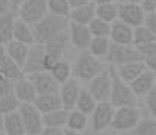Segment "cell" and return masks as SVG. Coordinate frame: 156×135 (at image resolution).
<instances>
[{
    "label": "cell",
    "instance_id": "obj_1",
    "mask_svg": "<svg viewBox=\"0 0 156 135\" xmlns=\"http://www.w3.org/2000/svg\"><path fill=\"white\" fill-rule=\"evenodd\" d=\"M68 26H70L68 18L49 12L43 20L32 24L34 34H35V41L40 43V44H44L52 37L61 34V32H65L68 29Z\"/></svg>",
    "mask_w": 156,
    "mask_h": 135
},
{
    "label": "cell",
    "instance_id": "obj_2",
    "mask_svg": "<svg viewBox=\"0 0 156 135\" xmlns=\"http://www.w3.org/2000/svg\"><path fill=\"white\" fill-rule=\"evenodd\" d=\"M109 71H111V78H112V90H111L109 102L115 108L136 106L138 96L133 93V90L130 88V85L118 76V73H117V70H115V67L112 64L109 65Z\"/></svg>",
    "mask_w": 156,
    "mask_h": 135
},
{
    "label": "cell",
    "instance_id": "obj_3",
    "mask_svg": "<svg viewBox=\"0 0 156 135\" xmlns=\"http://www.w3.org/2000/svg\"><path fill=\"white\" fill-rule=\"evenodd\" d=\"M73 71H74L77 79L90 82L99 73L103 71V65L100 62V58L94 56L90 50H83L79 55V58H77V61L74 64V70Z\"/></svg>",
    "mask_w": 156,
    "mask_h": 135
},
{
    "label": "cell",
    "instance_id": "obj_4",
    "mask_svg": "<svg viewBox=\"0 0 156 135\" xmlns=\"http://www.w3.org/2000/svg\"><path fill=\"white\" fill-rule=\"evenodd\" d=\"M141 120V111L136 106L115 108L111 128L115 131H132Z\"/></svg>",
    "mask_w": 156,
    "mask_h": 135
},
{
    "label": "cell",
    "instance_id": "obj_5",
    "mask_svg": "<svg viewBox=\"0 0 156 135\" xmlns=\"http://www.w3.org/2000/svg\"><path fill=\"white\" fill-rule=\"evenodd\" d=\"M18 112L23 119L26 134L29 135H40L44 129V120L43 112L35 106V103H21L18 108Z\"/></svg>",
    "mask_w": 156,
    "mask_h": 135
},
{
    "label": "cell",
    "instance_id": "obj_6",
    "mask_svg": "<svg viewBox=\"0 0 156 135\" xmlns=\"http://www.w3.org/2000/svg\"><path fill=\"white\" fill-rule=\"evenodd\" d=\"M17 12L18 18H21L29 24H35L49 14L47 0H26L24 3H21Z\"/></svg>",
    "mask_w": 156,
    "mask_h": 135
},
{
    "label": "cell",
    "instance_id": "obj_7",
    "mask_svg": "<svg viewBox=\"0 0 156 135\" xmlns=\"http://www.w3.org/2000/svg\"><path fill=\"white\" fill-rule=\"evenodd\" d=\"M106 58L112 65H120V64L144 59L135 44H114V43L111 46Z\"/></svg>",
    "mask_w": 156,
    "mask_h": 135
},
{
    "label": "cell",
    "instance_id": "obj_8",
    "mask_svg": "<svg viewBox=\"0 0 156 135\" xmlns=\"http://www.w3.org/2000/svg\"><path fill=\"white\" fill-rule=\"evenodd\" d=\"M146 15L147 12L141 6V3H120L118 5V20L127 23L132 27H138L146 23Z\"/></svg>",
    "mask_w": 156,
    "mask_h": 135
},
{
    "label": "cell",
    "instance_id": "obj_9",
    "mask_svg": "<svg viewBox=\"0 0 156 135\" xmlns=\"http://www.w3.org/2000/svg\"><path fill=\"white\" fill-rule=\"evenodd\" d=\"M88 90L96 97L97 102H108L111 99V90H112L111 71L109 70H103L94 79H91Z\"/></svg>",
    "mask_w": 156,
    "mask_h": 135
},
{
    "label": "cell",
    "instance_id": "obj_10",
    "mask_svg": "<svg viewBox=\"0 0 156 135\" xmlns=\"http://www.w3.org/2000/svg\"><path fill=\"white\" fill-rule=\"evenodd\" d=\"M114 114H115V106L109 100L99 102L93 112V129L96 132H102L106 128H111Z\"/></svg>",
    "mask_w": 156,
    "mask_h": 135
},
{
    "label": "cell",
    "instance_id": "obj_11",
    "mask_svg": "<svg viewBox=\"0 0 156 135\" xmlns=\"http://www.w3.org/2000/svg\"><path fill=\"white\" fill-rule=\"evenodd\" d=\"M44 58H46V47L44 44L35 43L30 46L29 49V55L24 64V73L26 75H32V73H38V71H44Z\"/></svg>",
    "mask_w": 156,
    "mask_h": 135
},
{
    "label": "cell",
    "instance_id": "obj_12",
    "mask_svg": "<svg viewBox=\"0 0 156 135\" xmlns=\"http://www.w3.org/2000/svg\"><path fill=\"white\" fill-rule=\"evenodd\" d=\"M68 34H70V43L76 49L85 50L90 47V43L93 40V34H91L88 24H80V23L71 21L68 26Z\"/></svg>",
    "mask_w": 156,
    "mask_h": 135
},
{
    "label": "cell",
    "instance_id": "obj_13",
    "mask_svg": "<svg viewBox=\"0 0 156 135\" xmlns=\"http://www.w3.org/2000/svg\"><path fill=\"white\" fill-rule=\"evenodd\" d=\"M27 78L34 82L37 93L38 94H47V93H59L61 90V84L53 78L50 71H38V73H32L27 75Z\"/></svg>",
    "mask_w": 156,
    "mask_h": 135
},
{
    "label": "cell",
    "instance_id": "obj_14",
    "mask_svg": "<svg viewBox=\"0 0 156 135\" xmlns=\"http://www.w3.org/2000/svg\"><path fill=\"white\" fill-rule=\"evenodd\" d=\"M133 31L135 27L129 26L121 20H117L111 26L109 38L114 44H133Z\"/></svg>",
    "mask_w": 156,
    "mask_h": 135
},
{
    "label": "cell",
    "instance_id": "obj_15",
    "mask_svg": "<svg viewBox=\"0 0 156 135\" xmlns=\"http://www.w3.org/2000/svg\"><path fill=\"white\" fill-rule=\"evenodd\" d=\"M79 94H80V87L77 84L76 79H70L68 82L62 84L61 85V90H59V96H61V100H62V106L68 111L74 109L76 108V103H77V99H79Z\"/></svg>",
    "mask_w": 156,
    "mask_h": 135
},
{
    "label": "cell",
    "instance_id": "obj_16",
    "mask_svg": "<svg viewBox=\"0 0 156 135\" xmlns=\"http://www.w3.org/2000/svg\"><path fill=\"white\" fill-rule=\"evenodd\" d=\"M118 76L126 81L127 84H130L133 79H136L141 73H144L147 70V65L143 61H132V62H126V64H120V65H114Z\"/></svg>",
    "mask_w": 156,
    "mask_h": 135
},
{
    "label": "cell",
    "instance_id": "obj_17",
    "mask_svg": "<svg viewBox=\"0 0 156 135\" xmlns=\"http://www.w3.org/2000/svg\"><path fill=\"white\" fill-rule=\"evenodd\" d=\"M129 85L136 96H146L147 93H150L156 87V73L147 68L136 79H133Z\"/></svg>",
    "mask_w": 156,
    "mask_h": 135
},
{
    "label": "cell",
    "instance_id": "obj_18",
    "mask_svg": "<svg viewBox=\"0 0 156 135\" xmlns=\"http://www.w3.org/2000/svg\"><path fill=\"white\" fill-rule=\"evenodd\" d=\"M96 2L91 0L82 6L73 8L71 14H70V20L74 23H80V24H90L97 15H96Z\"/></svg>",
    "mask_w": 156,
    "mask_h": 135
},
{
    "label": "cell",
    "instance_id": "obj_19",
    "mask_svg": "<svg viewBox=\"0 0 156 135\" xmlns=\"http://www.w3.org/2000/svg\"><path fill=\"white\" fill-rule=\"evenodd\" d=\"M14 93L17 94V97L20 99L21 103H34L38 96L34 82L29 78H23V79L17 81L14 84Z\"/></svg>",
    "mask_w": 156,
    "mask_h": 135
},
{
    "label": "cell",
    "instance_id": "obj_20",
    "mask_svg": "<svg viewBox=\"0 0 156 135\" xmlns=\"http://www.w3.org/2000/svg\"><path fill=\"white\" fill-rule=\"evenodd\" d=\"M34 103H35V106H37L43 114L50 112V111H55V109H61V108H64V106H62V100H61L59 93L38 94Z\"/></svg>",
    "mask_w": 156,
    "mask_h": 135
},
{
    "label": "cell",
    "instance_id": "obj_21",
    "mask_svg": "<svg viewBox=\"0 0 156 135\" xmlns=\"http://www.w3.org/2000/svg\"><path fill=\"white\" fill-rule=\"evenodd\" d=\"M14 40L24 43L27 46L35 44V34H34V27L32 24L23 21L21 18H15V24H14Z\"/></svg>",
    "mask_w": 156,
    "mask_h": 135
},
{
    "label": "cell",
    "instance_id": "obj_22",
    "mask_svg": "<svg viewBox=\"0 0 156 135\" xmlns=\"http://www.w3.org/2000/svg\"><path fill=\"white\" fill-rule=\"evenodd\" d=\"M5 47H6V55H8L12 61H15L21 68H24V64H26V59H27L30 46L12 40L11 43H8Z\"/></svg>",
    "mask_w": 156,
    "mask_h": 135
},
{
    "label": "cell",
    "instance_id": "obj_23",
    "mask_svg": "<svg viewBox=\"0 0 156 135\" xmlns=\"http://www.w3.org/2000/svg\"><path fill=\"white\" fill-rule=\"evenodd\" d=\"M68 43H70V34H67V31H65V32H61V34L52 37L50 40H47L44 43V47H46L47 53L55 55L58 58H62V55H64Z\"/></svg>",
    "mask_w": 156,
    "mask_h": 135
},
{
    "label": "cell",
    "instance_id": "obj_24",
    "mask_svg": "<svg viewBox=\"0 0 156 135\" xmlns=\"http://www.w3.org/2000/svg\"><path fill=\"white\" fill-rule=\"evenodd\" d=\"M0 75L2 76H5V78H8V79H11V81H14V82H17V81H20V79H23L24 78V70L15 62V61H12L8 55L0 61Z\"/></svg>",
    "mask_w": 156,
    "mask_h": 135
},
{
    "label": "cell",
    "instance_id": "obj_25",
    "mask_svg": "<svg viewBox=\"0 0 156 135\" xmlns=\"http://www.w3.org/2000/svg\"><path fill=\"white\" fill-rule=\"evenodd\" d=\"M3 132L6 135H26V128H24L23 119L18 111H14L5 115Z\"/></svg>",
    "mask_w": 156,
    "mask_h": 135
},
{
    "label": "cell",
    "instance_id": "obj_26",
    "mask_svg": "<svg viewBox=\"0 0 156 135\" xmlns=\"http://www.w3.org/2000/svg\"><path fill=\"white\" fill-rule=\"evenodd\" d=\"M14 24L15 17L12 15V12L0 14V44L6 46L14 40Z\"/></svg>",
    "mask_w": 156,
    "mask_h": 135
},
{
    "label": "cell",
    "instance_id": "obj_27",
    "mask_svg": "<svg viewBox=\"0 0 156 135\" xmlns=\"http://www.w3.org/2000/svg\"><path fill=\"white\" fill-rule=\"evenodd\" d=\"M68 114H70V111L65 109V108L55 109V111L43 114L44 126H50V128H64V126H67Z\"/></svg>",
    "mask_w": 156,
    "mask_h": 135
},
{
    "label": "cell",
    "instance_id": "obj_28",
    "mask_svg": "<svg viewBox=\"0 0 156 135\" xmlns=\"http://www.w3.org/2000/svg\"><path fill=\"white\" fill-rule=\"evenodd\" d=\"M111 46H112V41H111L109 37H93L88 50H90L94 56L103 58V56H108Z\"/></svg>",
    "mask_w": 156,
    "mask_h": 135
},
{
    "label": "cell",
    "instance_id": "obj_29",
    "mask_svg": "<svg viewBox=\"0 0 156 135\" xmlns=\"http://www.w3.org/2000/svg\"><path fill=\"white\" fill-rule=\"evenodd\" d=\"M97 100L96 97L90 93V90H80V94H79V99H77V103H76V109L85 112L87 115L88 114H93L96 106H97Z\"/></svg>",
    "mask_w": 156,
    "mask_h": 135
},
{
    "label": "cell",
    "instance_id": "obj_30",
    "mask_svg": "<svg viewBox=\"0 0 156 135\" xmlns=\"http://www.w3.org/2000/svg\"><path fill=\"white\" fill-rule=\"evenodd\" d=\"M87 123H88V119H87V114L85 112H82V111L76 109V108L70 111L68 120H67V129L82 132L87 128Z\"/></svg>",
    "mask_w": 156,
    "mask_h": 135
},
{
    "label": "cell",
    "instance_id": "obj_31",
    "mask_svg": "<svg viewBox=\"0 0 156 135\" xmlns=\"http://www.w3.org/2000/svg\"><path fill=\"white\" fill-rule=\"evenodd\" d=\"M96 15L108 23H114L118 20V6L115 3H100L96 6Z\"/></svg>",
    "mask_w": 156,
    "mask_h": 135
},
{
    "label": "cell",
    "instance_id": "obj_32",
    "mask_svg": "<svg viewBox=\"0 0 156 135\" xmlns=\"http://www.w3.org/2000/svg\"><path fill=\"white\" fill-rule=\"evenodd\" d=\"M20 105H21V102H20V99L17 97V94L14 93V90L0 97V112H2L3 115L11 114V112H14V111H18Z\"/></svg>",
    "mask_w": 156,
    "mask_h": 135
},
{
    "label": "cell",
    "instance_id": "obj_33",
    "mask_svg": "<svg viewBox=\"0 0 156 135\" xmlns=\"http://www.w3.org/2000/svg\"><path fill=\"white\" fill-rule=\"evenodd\" d=\"M155 41L156 37L146 24L135 27V31H133V44L135 46H144L149 44V43H155Z\"/></svg>",
    "mask_w": 156,
    "mask_h": 135
},
{
    "label": "cell",
    "instance_id": "obj_34",
    "mask_svg": "<svg viewBox=\"0 0 156 135\" xmlns=\"http://www.w3.org/2000/svg\"><path fill=\"white\" fill-rule=\"evenodd\" d=\"M47 6H49V12L65 17V18H70V14L73 9L68 0H47Z\"/></svg>",
    "mask_w": 156,
    "mask_h": 135
},
{
    "label": "cell",
    "instance_id": "obj_35",
    "mask_svg": "<svg viewBox=\"0 0 156 135\" xmlns=\"http://www.w3.org/2000/svg\"><path fill=\"white\" fill-rule=\"evenodd\" d=\"M130 135H156V119H141Z\"/></svg>",
    "mask_w": 156,
    "mask_h": 135
},
{
    "label": "cell",
    "instance_id": "obj_36",
    "mask_svg": "<svg viewBox=\"0 0 156 135\" xmlns=\"http://www.w3.org/2000/svg\"><path fill=\"white\" fill-rule=\"evenodd\" d=\"M88 26H90V31H91L93 37H109L111 35L112 23H108V21H105L99 17H96Z\"/></svg>",
    "mask_w": 156,
    "mask_h": 135
},
{
    "label": "cell",
    "instance_id": "obj_37",
    "mask_svg": "<svg viewBox=\"0 0 156 135\" xmlns=\"http://www.w3.org/2000/svg\"><path fill=\"white\" fill-rule=\"evenodd\" d=\"M50 73H52L53 78H55L61 85L65 84V82H68V81L71 79V67H70V64L65 62V61H61Z\"/></svg>",
    "mask_w": 156,
    "mask_h": 135
},
{
    "label": "cell",
    "instance_id": "obj_38",
    "mask_svg": "<svg viewBox=\"0 0 156 135\" xmlns=\"http://www.w3.org/2000/svg\"><path fill=\"white\" fill-rule=\"evenodd\" d=\"M144 97H146V106H147L149 112L152 114V117L156 119V87L150 93H147Z\"/></svg>",
    "mask_w": 156,
    "mask_h": 135
},
{
    "label": "cell",
    "instance_id": "obj_39",
    "mask_svg": "<svg viewBox=\"0 0 156 135\" xmlns=\"http://www.w3.org/2000/svg\"><path fill=\"white\" fill-rule=\"evenodd\" d=\"M61 61H62V58H58V56L50 55V53L46 52V58H44V68H46V71H52Z\"/></svg>",
    "mask_w": 156,
    "mask_h": 135
},
{
    "label": "cell",
    "instance_id": "obj_40",
    "mask_svg": "<svg viewBox=\"0 0 156 135\" xmlns=\"http://www.w3.org/2000/svg\"><path fill=\"white\" fill-rule=\"evenodd\" d=\"M14 84H15L14 81H11V79H8V78L0 75V97L14 90Z\"/></svg>",
    "mask_w": 156,
    "mask_h": 135
},
{
    "label": "cell",
    "instance_id": "obj_41",
    "mask_svg": "<svg viewBox=\"0 0 156 135\" xmlns=\"http://www.w3.org/2000/svg\"><path fill=\"white\" fill-rule=\"evenodd\" d=\"M136 49L140 50V53L143 55V58H147V56L156 55V41L155 43L144 44V46H136Z\"/></svg>",
    "mask_w": 156,
    "mask_h": 135
},
{
    "label": "cell",
    "instance_id": "obj_42",
    "mask_svg": "<svg viewBox=\"0 0 156 135\" xmlns=\"http://www.w3.org/2000/svg\"><path fill=\"white\" fill-rule=\"evenodd\" d=\"M144 24L153 32V35L156 37V12H149L146 15V23Z\"/></svg>",
    "mask_w": 156,
    "mask_h": 135
},
{
    "label": "cell",
    "instance_id": "obj_43",
    "mask_svg": "<svg viewBox=\"0 0 156 135\" xmlns=\"http://www.w3.org/2000/svg\"><path fill=\"white\" fill-rule=\"evenodd\" d=\"M40 135H64L62 128H50V126H44L43 132Z\"/></svg>",
    "mask_w": 156,
    "mask_h": 135
},
{
    "label": "cell",
    "instance_id": "obj_44",
    "mask_svg": "<svg viewBox=\"0 0 156 135\" xmlns=\"http://www.w3.org/2000/svg\"><path fill=\"white\" fill-rule=\"evenodd\" d=\"M141 6L144 8V11L149 12H156V0H143Z\"/></svg>",
    "mask_w": 156,
    "mask_h": 135
},
{
    "label": "cell",
    "instance_id": "obj_45",
    "mask_svg": "<svg viewBox=\"0 0 156 135\" xmlns=\"http://www.w3.org/2000/svg\"><path fill=\"white\" fill-rule=\"evenodd\" d=\"M12 5L11 0H0V14H9L12 12Z\"/></svg>",
    "mask_w": 156,
    "mask_h": 135
},
{
    "label": "cell",
    "instance_id": "obj_46",
    "mask_svg": "<svg viewBox=\"0 0 156 135\" xmlns=\"http://www.w3.org/2000/svg\"><path fill=\"white\" fill-rule=\"evenodd\" d=\"M144 62H146V65H147L149 70H152V71L156 73V55H152V56L144 58Z\"/></svg>",
    "mask_w": 156,
    "mask_h": 135
},
{
    "label": "cell",
    "instance_id": "obj_47",
    "mask_svg": "<svg viewBox=\"0 0 156 135\" xmlns=\"http://www.w3.org/2000/svg\"><path fill=\"white\" fill-rule=\"evenodd\" d=\"M68 2H70L71 8H77V6H82V5H85V3L91 2V0H68Z\"/></svg>",
    "mask_w": 156,
    "mask_h": 135
},
{
    "label": "cell",
    "instance_id": "obj_48",
    "mask_svg": "<svg viewBox=\"0 0 156 135\" xmlns=\"http://www.w3.org/2000/svg\"><path fill=\"white\" fill-rule=\"evenodd\" d=\"M26 0H11V5H12V9L14 11H17L20 6H21V3H24Z\"/></svg>",
    "mask_w": 156,
    "mask_h": 135
},
{
    "label": "cell",
    "instance_id": "obj_49",
    "mask_svg": "<svg viewBox=\"0 0 156 135\" xmlns=\"http://www.w3.org/2000/svg\"><path fill=\"white\" fill-rule=\"evenodd\" d=\"M5 56H6V47L3 44H0V61H2Z\"/></svg>",
    "mask_w": 156,
    "mask_h": 135
},
{
    "label": "cell",
    "instance_id": "obj_50",
    "mask_svg": "<svg viewBox=\"0 0 156 135\" xmlns=\"http://www.w3.org/2000/svg\"><path fill=\"white\" fill-rule=\"evenodd\" d=\"M3 126H5V115L0 112V132H3Z\"/></svg>",
    "mask_w": 156,
    "mask_h": 135
},
{
    "label": "cell",
    "instance_id": "obj_51",
    "mask_svg": "<svg viewBox=\"0 0 156 135\" xmlns=\"http://www.w3.org/2000/svg\"><path fill=\"white\" fill-rule=\"evenodd\" d=\"M64 135H80L77 131H71V129H67V131H64Z\"/></svg>",
    "mask_w": 156,
    "mask_h": 135
},
{
    "label": "cell",
    "instance_id": "obj_52",
    "mask_svg": "<svg viewBox=\"0 0 156 135\" xmlns=\"http://www.w3.org/2000/svg\"><path fill=\"white\" fill-rule=\"evenodd\" d=\"M97 5H100V3H114L115 0H94Z\"/></svg>",
    "mask_w": 156,
    "mask_h": 135
},
{
    "label": "cell",
    "instance_id": "obj_53",
    "mask_svg": "<svg viewBox=\"0 0 156 135\" xmlns=\"http://www.w3.org/2000/svg\"><path fill=\"white\" fill-rule=\"evenodd\" d=\"M129 2H133V3H141L143 0H129Z\"/></svg>",
    "mask_w": 156,
    "mask_h": 135
},
{
    "label": "cell",
    "instance_id": "obj_54",
    "mask_svg": "<svg viewBox=\"0 0 156 135\" xmlns=\"http://www.w3.org/2000/svg\"><path fill=\"white\" fill-rule=\"evenodd\" d=\"M0 135H6V134H5V132H0Z\"/></svg>",
    "mask_w": 156,
    "mask_h": 135
},
{
    "label": "cell",
    "instance_id": "obj_55",
    "mask_svg": "<svg viewBox=\"0 0 156 135\" xmlns=\"http://www.w3.org/2000/svg\"><path fill=\"white\" fill-rule=\"evenodd\" d=\"M26 135H29V134H26Z\"/></svg>",
    "mask_w": 156,
    "mask_h": 135
}]
</instances>
